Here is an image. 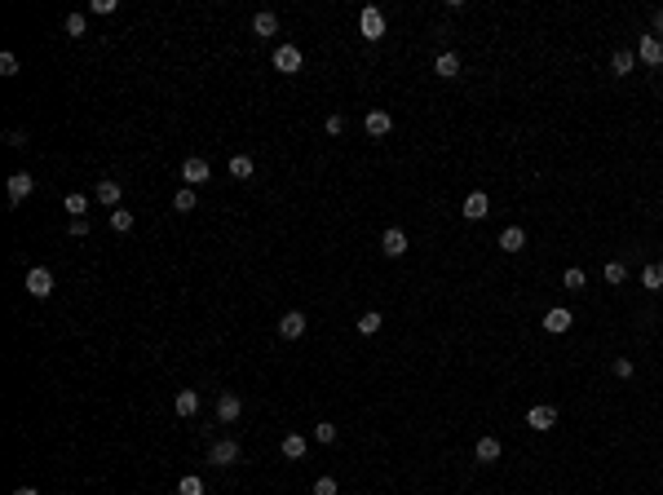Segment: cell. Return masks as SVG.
I'll return each mask as SVG.
<instances>
[{
    "instance_id": "6da1fadb",
    "label": "cell",
    "mask_w": 663,
    "mask_h": 495,
    "mask_svg": "<svg viewBox=\"0 0 663 495\" xmlns=\"http://www.w3.org/2000/svg\"><path fill=\"white\" fill-rule=\"evenodd\" d=\"M358 31H363V40H380L385 35V14L376 5H367L363 14H358Z\"/></svg>"
},
{
    "instance_id": "7a4b0ae2",
    "label": "cell",
    "mask_w": 663,
    "mask_h": 495,
    "mask_svg": "<svg viewBox=\"0 0 663 495\" xmlns=\"http://www.w3.org/2000/svg\"><path fill=\"white\" fill-rule=\"evenodd\" d=\"M301 62H305V58H301L296 44H279V49H274V71H283V76H296Z\"/></svg>"
},
{
    "instance_id": "3957f363",
    "label": "cell",
    "mask_w": 663,
    "mask_h": 495,
    "mask_svg": "<svg viewBox=\"0 0 663 495\" xmlns=\"http://www.w3.org/2000/svg\"><path fill=\"white\" fill-rule=\"evenodd\" d=\"M526 425L535 429V433H548L553 425H557V407H548V403H539V407H530L526 412Z\"/></svg>"
},
{
    "instance_id": "277c9868",
    "label": "cell",
    "mask_w": 663,
    "mask_h": 495,
    "mask_svg": "<svg viewBox=\"0 0 663 495\" xmlns=\"http://www.w3.org/2000/svg\"><path fill=\"white\" fill-rule=\"evenodd\" d=\"M212 177V168H208V160H199V155H190V160L182 164V182L186 186H203Z\"/></svg>"
},
{
    "instance_id": "5b68a950",
    "label": "cell",
    "mask_w": 663,
    "mask_h": 495,
    "mask_svg": "<svg viewBox=\"0 0 663 495\" xmlns=\"http://www.w3.org/2000/svg\"><path fill=\"white\" fill-rule=\"evenodd\" d=\"M27 292L31 296H49L53 292V274L44 270V265H31V270H27Z\"/></svg>"
},
{
    "instance_id": "8992f818",
    "label": "cell",
    "mask_w": 663,
    "mask_h": 495,
    "mask_svg": "<svg viewBox=\"0 0 663 495\" xmlns=\"http://www.w3.org/2000/svg\"><path fill=\"white\" fill-rule=\"evenodd\" d=\"M279 336H283V341H296V336H305V314H301V310H287L283 319H279Z\"/></svg>"
},
{
    "instance_id": "52a82bcc",
    "label": "cell",
    "mask_w": 663,
    "mask_h": 495,
    "mask_svg": "<svg viewBox=\"0 0 663 495\" xmlns=\"http://www.w3.org/2000/svg\"><path fill=\"white\" fill-rule=\"evenodd\" d=\"M637 58L650 67H663V40L659 35H641V44H637Z\"/></svg>"
},
{
    "instance_id": "ba28073f",
    "label": "cell",
    "mask_w": 663,
    "mask_h": 495,
    "mask_svg": "<svg viewBox=\"0 0 663 495\" xmlns=\"http://www.w3.org/2000/svg\"><path fill=\"white\" fill-rule=\"evenodd\" d=\"M208 460H212V464H221V469H226V464H235V460H239V442H235V438H221V442H212Z\"/></svg>"
},
{
    "instance_id": "9c48e42d",
    "label": "cell",
    "mask_w": 663,
    "mask_h": 495,
    "mask_svg": "<svg viewBox=\"0 0 663 495\" xmlns=\"http://www.w3.org/2000/svg\"><path fill=\"white\" fill-rule=\"evenodd\" d=\"M363 128L371 133V137H389V133H394V115L389 111H367Z\"/></svg>"
},
{
    "instance_id": "30bf717a",
    "label": "cell",
    "mask_w": 663,
    "mask_h": 495,
    "mask_svg": "<svg viewBox=\"0 0 663 495\" xmlns=\"http://www.w3.org/2000/svg\"><path fill=\"white\" fill-rule=\"evenodd\" d=\"M239 412H244L239 394H230V389H226L221 398H217V420H221V425H230V420H239Z\"/></svg>"
},
{
    "instance_id": "8fae6325",
    "label": "cell",
    "mask_w": 663,
    "mask_h": 495,
    "mask_svg": "<svg viewBox=\"0 0 663 495\" xmlns=\"http://www.w3.org/2000/svg\"><path fill=\"white\" fill-rule=\"evenodd\" d=\"M380 252H385V257H403V252H407V235L398 230V226H389V230L380 235Z\"/></svg>"
},
{
    "instance_id": "7c38bea8",
    "label": "cell",
    "mask_w": 663,
    "mask_h": 495,
    "mask_svg": "<svg viewBox=\"0 0 663 495\" xmlns=\"http://www.w3.org/2000/svg\"><path fill=\"white\" fill-rule=\"evenodd\" d=\"M571 323H575V314H571V310H562V305H557V310H548V314H544V332H553V336H562V332H571Z\"/></svg>"
},
{
    "instance_id": "4fadbf2b",
    "label": "cell",
    "mask_w": 663,
    "mask_h": 495,
    "mask_svg": "<svg viewBox=\"0 0 663 495\" xmlns=\"http://www.w3.org/2000/svg\"><path fill=\"white\" fill-rule=\"evenodd\" d=\"M473 455H478L482 464H496L500 455H504V446H500V438H491V433H487V438H478V446H473Z\"/></svg>"
},
{
    "instance_id": "5bb4252c",
    "label": "cell",
    "mask_w": 663,
    "mask_h": 495,
    "mask_svg": "<svg viewBox=\"0 0 663 495\" xmlns=\"http://www.w3.org/2000/svg\"><path fill=\"white\" fill-rule=\"evenodd\" d=\"M487 212H491V199H487V190H473V195L464 199V217H469V221H482Z\"/></svg>"
},
{
    "instance_id": "9a60e30c",
    "label": "cell",
    "mask_w": 663,
    "mask_h": 495,
    "mask_svg": "<svg viewBox=\"0 0 663 495\" xmlns=\"http://www.w3.org/2000/svg\"><path fill=\"white\" fill-rule=\"evenodd\" d=\"M31 190H35V177L31 173H14V177H9V199H14V203H22Z\"/></svg>"
},
{
    "instance_id": "2e32d148",
    "label": "cell",
    "mask_w": 663,
    "mask_h": 495,
    "mask_svg": "<svg viewBox=\"0 0 663 495\" xmlns=\"http://www.w3.org/2000/svg\"><path fill=\"white\" fill-rule=\"evenodd\" d=\"M279 451H283V460H301V455H305V451H310V442H305V438H301V433H287V438H283V446H279Z\"/></svg>"
},
{
    "instance_id": "e0dca14e",
    "label": "cell",
    "mask_w": 663,
    "mask_h": 495,
    "mask_svg": "<svg viewBox=\"0 0 663 495\" xmlns=\"http://www.w3.org/2000/svg\"><path fill=\"white\" fill-rule=\"evenodd\" d=\"M98 203L119 208V182H115V177H102V182H98Z\"/></svg>"
},
{
    "instance_id": "ac0fdd59",
    "label": "cell",
    "mask_w": 663,
    "mask_h": 495,
    "mask_svg": "<svg viewBox=\"0 0 663 495\" xmlns=\"http://www.w3.org/2000/svg\"><path fill=\"white\" fill-rule=\"evenodd\" d=\"M500 248L504 252H522L526 248V230H522V226H509V230L500 235Z\"/></svg>"
},
{
    "instance_id": "d6986e66",
    "label": "cell",
    "mask_w": 663,
    "mask_h": 495,
    "mask_svg": "<svg viewBox=\"0 0 663 495\" xmlns=\"http://www.w3.org/2000/svg\"><path fill=\"white\" fill-rule=\"evenodd\" d=\"M433 71H438L442 80H455V76H460V58H455V53H438V62H433Z\"/></svg>"
},
{
    "instance_id": "ffe728a7",
    "label": "cell",
    "mask_w": 663,
    "mask_h": 495,
    "mask_svg": "<svg viewBox=\"0 0 663 495\" xmlns=\"http://www.w3.org/2000/svg\"><path fill=\"white\" fill-rule=\"evenodd\" d=\"M173 407H177V416H186V420H190V416L199 412V394H195V389H182V394H177V403H173Z\"/></svg>"
},
{
    "instance_id": "44dd1931",
    "label": "cell",
    "mask_w": 663,
    "mask_h": 495,
    "mask_svg": "<svg viewBox=\"0 0 663 495\" xmlns=\"http://www.w3.org/2000/svg\"><path fill=\"white\" fill-rule=\"evenodd\" d=\"M252 31H257V35H274V31H279V18H274L270 9H261V14L252 18Z\"/></svg>"
},
{
    "instance_id": "7402d4cb",
    "label": "cell",
    "mask_w": 663,
    "mask_h": 495,
    "mask_svg": "<svg viewBox=\"0 0 663 495\" xmlns=\"http://www.w3.org/2000/svg\"><path fill=\"white\" fill-rule=\"evenodd\" d=\"M632 67H637V53H632V49H619V53L610 58V71H614V76H628Z\"/></svg>"
},
{
    "instance_id": "603a6c76",
    "label": "cell",
    "mask_w": 663,
    "mask_h": 495,
    "mask_svg": "<svg viewBox=\"0 0 663 495\" xmlns=\"http://www.w3.org/2000/svg\"><path fill=\"white\" fill-rule=\"evenodd\" d=\"M252 173H257V164H252L248 155H235V160H230V177H239V182H248Z\"/></svg>"
},
{
    "instance_id": "cb8c5ba5",
    "label": "cell",
    "mask_w": 663,
    "mask_h": 495,
    "mask_svg": "<svg viewBox=\"0 0 663 495\" xmlns=\"http://www.w3.org/2000/svg\"><path fill=\"white\" fill-rule=\"evenodd\" d=\"M173 208H177V212H195V186H182V190H177V195H173Z\"/></svg>"
},
{
    "instance_id": "d4e9b609",
    "label": "cell",
    "mask_w": 663,
    "mask_h": 495,
    "mask_svg": "<svg viewBox=\"0 0 663 495\" xmlns=\"http://www.w3.org/2000/svg\"><path fill=\"white\" fill-rule=\"evenodd\" d=\"M641 287L659 292V287H663V265H646V270H641Z\"/></svg>"
},
{
    "instance_id": "484cf974",
    "label": "cell",
    "mask_w": 663,
    "mask_h": 495,
    "mask_svg": "<svg viewBox=\"0 0 663 495\" xmlns=\"http://www.w3.org/2000/svg\"><path fill=\"white\" fill-rule=\"evenodd\" d=\"M584 283H588V279H584V270H580V265H571V270L562 274V287H566V292H580Z\"/></svg>"
},
{
    "instance_id": "4316f807",
    "label": "cell",
    "mask_w": 663,
    "mask_h": 495,
    "mask_svg": "<svg viewBox=\"0 0 663 495\" xmlns=\"http://www.w3.org/2000/svg\"><path fill=\"white\" fill-rule=\"evenodd\" d=\"M358 332H363V336H376V332H380V314H376V310L358 314Z\"/></svg>"
},
{
    "instance_id": "83f0119b",
    "label": "cell",
    "mask_w": 663,
    "mask_h": 495,
    "mask_svg": "<svg viewBox=\"0 0 663 495\" xmlns=\"http://www.w3.org/2000/svg\"><path fill=\"white\" fill-rule=\"evenodd\" d=\"M62 27H67V35H71V40H80V35H84V27H89V18H84V14H67V22H62Z\"/></svg>"
},
{
    "instance_id": "f1b7e54d",
    "label": "cell",
    "mask_w": 663,
    "mask_h": 495,
    "mask_svg": "<svg viewBox=\"0 0 663 495\" xmlns=\"http://www.w3.org/2000/svg\"><path fill=\"white\" fill-rule=\"evenodd\" d=\"M111 230H119V235L133 230V212H128V208H115V212H111Z\"/></svg>"
},
{
    "instance_id": "f546056e",
    "label": "cell",
    "mask_w": 663,
    "mask_h": 495,
    "mask_svg": "<svg viewBox=\"0 0 663 495\" xmlns=\"http://www.w3.org/2000/svg\"><path fill=\"white\" fill-rule=\"evenodd\" d=\"M62 208L71 212V221H76V217H84V208H89V199H84V195H67V199H62Z\"/></svg>"
},
{
    "instance_id": "4dcf8cb0",
    "label": "cell",
    "mask_w": 663,
    "mask_h": 495,
    "mask_svg": "<svg viewBox=\"0 0 663 495\" xmlns=\"http://www.w3.org/2000/svg\"><path fill=\"white\" fill-rule=\"evenodd\" d=\"M314 442L332 446V442H336V425H328V420H323V425H314Z\"/></svg>"
},
{
    "instance_id": "1f68e13d",
    "label": "cell",
    "mask_w": 663,
    "mask_h": 495,
    "mask_svg": "<svg viewBox=\"0 0 663 495\" xmlns=\"http://www.w3.org/2000/svg\"><path fill=\"white\" fill-rule=\"evenodd\" d=\"M177 495H203V482L199 478H182L177 482Z\"/></svg>"
},
{
    "instance_id": "d6a6232c",
    "label": "cell",
    "mask_w": 663,
    "mask_h": 495,
    "mask_svg": "<svg viewBox=\"0 0 663 495\" xmlns=\"http://www.w3.org/2000/svg\"><path fill=\"white\" fill-rule=\"evenodd\" d=\"M314 495H341V487H336V478H319L314 482Z\"/></svg>"
},
{
    "instance_id": "836d02e7",
    "label": "cell",
    "mask_w": 663,
    "mask_h": 495,
    "mask_svg": "<svg viewBox=\"0 0 663 495\" xmlns=\"http://www.w3.org/2000/svg\"><path fill=\"white\" fill-rule=\"evenodd\" d=\"M623 279H628V270H623L619 261H610L606 265V283H623Z\"/></svg>"
},
{
    "instance_id": "e575fe53",
    "label": "cell",
    "mask_w": 663,
    "mask_h": 495,
    "mask_svg": "<svg viewBox=\"0 0 663 495\" xmlns=\"http://www.w3.org/2000/svg\"><path fill=\"white\" fill-rule=\"evenodd\" d=\"M0 76H18V58L14 53H0Z\"/></svg>"
},
{
    "instance_id": "d590c367",
    "label": "cell",
    "mask_w": 663,
    "mask_h": 495,
    "mask_svg": "<svg viewBox=\"0 0 663 495\" xmlns=\"http://www.w3.org/2000/svg\"><path fill=\"white\" fill-rule=\"evenodd\" d=\"M89 14H115V0H89Z\"/></svg>"
},
{
    "instance_id": "8d00e7d4",
    "label": "cell",
    "mask_w": 663,
    "mask_h": 495,
    "mask_svg": "<svg viewBox=\"0 0 663 495\" xmlns=\"http://www.w3.org/2000/svg\"><path fill=\"white\" fill-rule=\"evenodd\" d=\"M632 371H637V367H632V358H614V376H623V380H628Z\"/></svg>"
},
{
    "instance_id": "74e56055",
    "label": "cell",
    "mask_w": 663,
    "mask_h": 495,
    "mask_svg": "<svg viewBox=\"0 0 663 495\" xmlns=\"http://www.w3.org/2000/svg\"><path fill=\"white\" fill-rule=\"evenodd\" d=\"M328 133H332V137H341V133H345V115H328Z\"/></svg>"
},
{
    "instance_id": "f35d334b",
    "label": "cell",
    "mask_w": 663,
    "mask_h": 495,
    "mask_svg": "<svg viewBox=\"0 0 663 495\" xmlns=\"http://www.w3.org/2000/svg\"><path fill=\"white\" fill-rule=\"evenodd\" d=\"M89 235V221H84V217H76V221H71V239H84Z\"/></svg>"
},
{
    "instance_id": "ab89813d",
    "label": "cell",
    "mask_w": 663,
    "mask_h": 495,
    "mask_svg": "<svg viewBox=\"0 0 663 495\" xmlns=\"http://www.w3.org/2000/svg\"><path fill=\"white\" fill-rule=\"evenodd\" d=\"M655 35H659V40H663V9H659V14H655Z\"/></svg>"
},
{
    "instance_id": "60d3db41",
    "label": "cell",
    "mask_w": 663,
    "mask_h": 495,
    "mask_svg": "<svg viewBox=\"0 0 663 495\" xmlns=\"http://www.w3.org/2000/svg\"><path fill=\"white\" fill-rule=\"evenodd\" d=\"M14 495H40V491H35V487H18Z\"/></svg>"
}]
</instances>
